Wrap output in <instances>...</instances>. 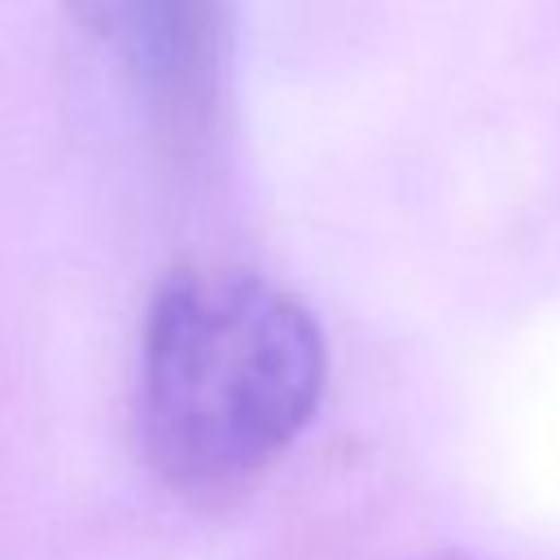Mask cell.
Returning <instances> with one entry per match:
<instances>
[{
  "instance_id": "cell-2",
  "label": "cell",
  "mask_w": 560,
  "mask_h": 560,
  "mask_svg": "<svg viewBox=\"0 0 560 560\" xmlns=\"http://www.w3.org/2000/svg\"><path fill=\"white\" fill-rule=\"evenodd\" d=\"M153 140L192 158L219 127L232 79V0H88Z\"/></svg>"
},
{
  "instance_id": "cell-3",
  "label": "cell",
  "mask_w": 560,
  "mask_h": 560,
  "mask_svg": "<svg viewBox=\"0 0 560 560\" xmlns=\"http://www.w3.org/2000/svg\"><path fill=\"white\" fill-rule=\"evenodd\" d=\"M416 560H472V556L455 551V547H442V551H429V556H416Z\"/></svg>"
},
{
  "instance_id": "cell-1",
  "label": "cell",
  "mask_w": 560,
  "mask_h": 560,
  "mask_svg": "<svg viewBox=\"0 0 560 560\" xmlns=\"http://www.w3.org/2000/svg\"><path fill=\"white\" fill-rule=\"evenodd\" d=\"M324 376V328L293 289L241 267L171 271L140 332L144 459L184 499H228L298 442Z\"/></svg>"
}]
</instances>
